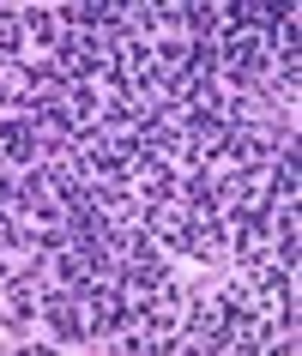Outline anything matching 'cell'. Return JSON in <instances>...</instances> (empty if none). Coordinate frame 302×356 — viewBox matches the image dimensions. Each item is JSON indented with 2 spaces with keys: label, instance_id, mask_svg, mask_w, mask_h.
<instances>
[{
  "label": "cell",
  "instance_id": "obj_2",
  "mask_svg": "<svg viewBox=\"0 0 302 356\" xmlns=\"http://www.w3.org/2000/svg\"><path fill=\"white\" fill-rule=\"evenodd\" d=\"M49 60H55V73L67 79V85H97V79H103V49H97L91 37H67V31H61V42L55 49H49Z\"/></svg>",
  "mask_w": 302,
  "mask_h": 356
},
{
  "label": "cell",
  "instance_id": "obj_3",
  "mask_svg": "<svg viewBox=\"0 0 302 356\" xmlns=\"http://www.w3.org/2000/svg\"><path fill=\"white\" fill-rule=\"evenodd\" d=\"M42 163V139L31 115H0V169H31Z\"/></svg>",
  "mask_w": 302,
  "mask_h": 356
},
{
  "label": "cell",
  "instance_id": "obj_1",
  "mask_svg": "<svg viewBox=\"0 0 302 356\" xmlns=\"http://www.w3.org/2000/svg\"><path fill=\"white\" fill-rule=\"evenodd\" d=\"M37 332L55 344V350H85L91 344V326H85V296L79 290H61V284H42V320Z\"/></svg>",
  "mask_w": 302,
  "mask_h": 356
}]
</instances>
